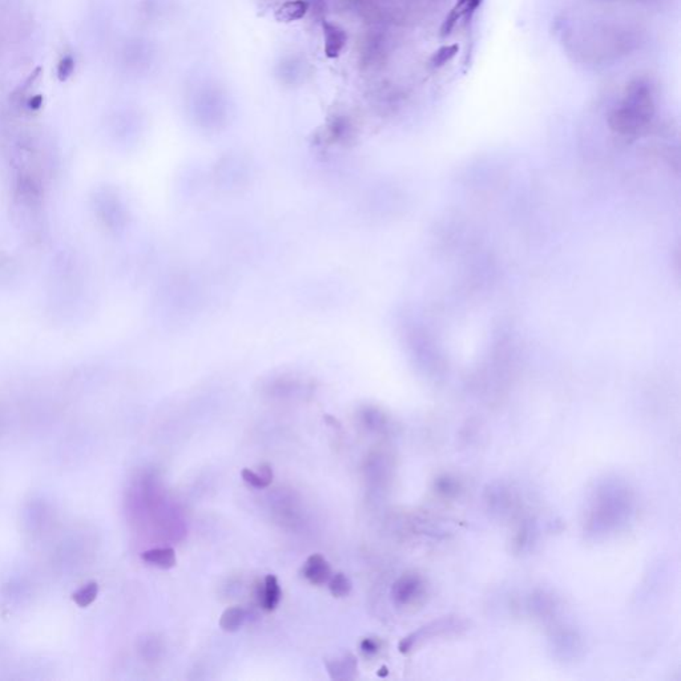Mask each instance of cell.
<instances>
[{
	"mask_svg": "<svg viewBox=\"0 0 681 681\" xmlns=\"http://www.w3.org/2000/svg\"><path fill=\"white\" fill-rule=\"evenodd\" d=\"M241 477L245 483L254 488H266L271 486L273 482L272 467L266 463H262L259 467V471L244 468L241 471Z\"/></svg>",
	"mask_w": 681,
	"mask_h": 681,
	"instance_id": "cell-14",
	"label": "cell"
},
{
	"mask_svg": "<svg viewBox=\"0 0 681 681\" xmlns=\"http://www.w3.org/2000/svg\"><path fill=\"white\" fill-rule=\"evenodd\" d=\"M466 622L458 617H443L439 620H435L430 624L425 625L420 628L418 631L413 632L411 635L406 636L401 643H399V652L402 653H409L414 651L415 648L422 646L425 641L432 640L439 636L455 634L462 629H465Z\"/></svg>",
	"mask_w": 681,
	"mask_h": 681,
	"instance_id": "cell-2",
	"label": "cell"
},
{
	"mask_svg": "<svg viewBox=\"0 0 681 681\" xmlns=\"http://www.w3.org/2000/svg\"><path fill=\"white\" fill-rule=\"evenodd\" d=\"M482 3H483V0H458V3H456L455 6H458V7L462 8L463 18L471 19V16H473L474 12L477 11L478 8L480 7Z\"/></svg>",
	"mask_w": 681,
	"mask_h": 681,
	"instance_id": "cell-20",
	"label": "cell"
},
{
	"mask_svg": "<svg viewBox=\"0 0 681 681\" xmlns=\"http://www.w3.org/2000/svg\"><path fill=\"white\" fill-rule=\"evenodd\" d=\"M458 52H459L458 45L442 46L432 54V59H430V66L432 69H441L443 66H446L449 61H451L458 55Z\"/></svg>",
	"mask_w": 681,
	"mask_h": 681,
	"instance_id": "cell-16",
	"label": "cell"
},
{
	"mask_svg": "<svg viewBox=\"0 0 681 681\" xmlns=\"http://www.w3.org/2000/svg\"><path fill=\"white\" fill-rule=\"evenodd\" d=\"M309 10V3L307 0H292L284 3L276 13L274 18L280 23H292L301 20Z\"/></svg>",
	"mask_w": 681,
	"mask_h": 681,
	"instance_id": "cell-11",
	"label": "cell"
},
{
	"mask_svg": "<svg viewBox=\"0 0 681 681\" xmlns=\"http://www.w3.org/2000/svg\"><path fill=\"white\" fill-rule=\"evenodd\" d=\"M281 598H283V591H281V587L278 584V580L274 575H268L263 579L262 586L260 584L257 587L259 605L261 607L263 611L272 612L278 607V604L281 602Z\"/></svg>",
	"mask_w": 681,
	"mask_h": 681,
	"instance_id": "cell-6",
	"label": "cell"
},
{
	"mask_svg": "<svg viewBox=\"0 0 681 681\" xmlns=\"http://www.w3.org/2000/svg\"><path fill=\"white\" fill-rule=\"evenodd\" d=\"M97 593H99V586H97V583L92 581L90 584H87V586H84L80 590L76 591L73 593L72 599L79 607L84 608V607H88L90 604L95 602Z\"/></svg>",
	"mask_w": 681,
	"mask_h": 681,
	"instance_id": "cell-17",
	"label": "cell"
},
{
	"mask_svg": "<svg viewBox=\"0 0 681 681\" xmlns=\"http://www.w3.org/2000/svg\"><path fill=\"white\" fill-rule=\"evenodd\" d=\"M73 71H75V60H73V57L67 55L59 61L57 78L60 81H67L71 78V75L73 73Z\"/></svg>",
	"mask_w": 681,
	"mask_h": 681,
	"instance_id": "cell-19",
	"label": "cell"
},
{
	"mask_svg": "<svg viewBox=\"0 0 681 681\" xmlns=\"http://www.w3.org/2000/svg\"><path fill=\"white\" fill-rule=\"evenodd\" d=\"M425 583L418 575H403L394 583L391 596L398 607H409L423 596Z\"/></svg>",
	"mask_w": 681,
	"mask_h": 681,
	"instance_id": "cell-3",
	"label": "cell"
},
{
	"mask_svg": "<svg viewBox=\"0 0 681 681\" xmlns=\"http://www.w3.org/2000/svg\"><path fill=\"white\" fill-rule=\"evenodd\" d=\"M461 18H463L462 8L458 7V6H454V8L449 12V15L446 16V19L443 22L442 27H441V36L444 37V36L451 34V31L454 30L455 25Z\"/></svg>",
	"mask_w": 681,
	"mask_h": 681,
	"instance_id": "cell-18",
	"label": "cell"
},
{
	"mask_svg": "<svg viewBox=\"0 0 681 681\" xmlns=\"http://www.w3.org/2000/svg\"><path fill=\"white\" fill-rule=\"evenodd\" d=\"M141 559L148 564L161 568V569L173 568L176 566V562H177L174 550L170 548V547L148 550V551L141 554Z\"/></svg>",
	"mask_w": 681,
	"mask_h": 681,
	"instance_id": "cell-12",
	"label": "cell"
},
{
	"mask_svg": "<svg viewBox=\"0 0 681 681\" xmlns=\"http://www.w3.org/2000/svg\"><path fill=\"white\" fill-rule=\"evenodd\" d=\"M360 647H361V651L364 652L365 655H375L379 651L381 646H379V641L377 639L366 637L361 641Z\"/></svg>",
	"mask_w": 681,
	"mask_h": 681,
	"instance_id": "cell-21",
	"label": "cell"
},
{
	"mask_svg": "<svg viewBox=\"0 0 681 681\" xmlns=\"http://www.w3.org/2000/svg\"><path fill=\"white\" fill-rule=\"evenodd\" d=\"M43 105V96L42 95H36V96H32L30 100H28V108L30 109H39L40 107Z\"/></svg>",
	"mask_w": 681,
	"mask_h": 681,
	"instance_id": "cell-22",
	"label": "cell"
},
{
	"mask_svg": "<svg viewBox=\"0 0 681 681\" xmlns=\"http://www.w3.org/2000/svg\"><path fill=\"white\" fill-rule=\"evenodd\" d=\"M635 500L624 483L608 479L593 490L586 510V533L600 538L615 534L631 521Z\"/></svg>",
	"mask_w": 681,
	"mask_h": 681,
	"instance_id": "cell-1",
	"label": "cell"
},
{
	"mask_svg": "<svg viewBox=\"0 0 681 681\" xmlns=\"http://www.w3.org/2000/svg\"><path fill=\"white\" fill-rule=\"evenodd\" d=\"M328 583H329L330 593L337 599L345 598L352 592V580L349 579V576H346L343 572L333 574Z\"/></svg>",
	"mask_w": 681,
	"mask_h": 681,
	"instance_id": "cell-15",
	"label": "cell"
},
{
	"mask_svg": "<svg viewBox=\"0 0 681 681\" xmlns=\"http://www.w3.org/2000/svg\"><path fill=\"white\" fill-rule=\"evenodd\" d=\"M486 502H487L488 509L504 514L510 509L512 504V495H511L509 488L504 487L503 485H492L486 491Z\"/></svg>",
	"mask_w": 681,
	"mask_h": 681,
	"instance_id": "cell-10",
	"label": "cell"
},
{
	"mask_svg": "<svg viewBox=\"0 0 681 681\" xmlns=\"http://www.w3.org/2000/svg\"><path fill=\"white\" fill-rule=\"evenodd\" d=\"M247 619H248V612L245 608L239 605L229 607L220 617V627L227 634H233L241 629V627L245 624Z\"/></svg>",
	"mask_w": 681,
	"mask_h": 681,
	"instance_id": "cell-13",
	"label": "cell"
},
{
	"mask_svg": "<svg viewBox=\"0 0 681 681\" xmlns=\"http://www.w3.org/2000/svg\"><path fill=\"white\" fill-rule=\"evenodd\" d=\"M322 31L325 39V55L329 59H337L346 46L348 35L337 24L322 22Z\"/></svg>",
	"mask_w": 681,
	"mask_h": 681,
	"instance_id": "cell-8",
	"label": "cell"
},
{
	"mask_svg": "<svg viewBox=\"0 0 681 681\" xmlns=\"http://www.w3.org/2000/svg\"><path fill=\"white\" fill-rule=\"evenodd\" d=\"M551 640L555 653L563 660L578 658L581 651V640L579 636L569 628H559Z\"/></svg>",
	"mask_w": 681,
	"mask_h": 681,
	"instance_id": "cell-4",
	"label": "cell"
},
{
	"mask_svg": "<svg viewBox=\"0 0 681 681\" xmlns=\"http://www.w3.org/2000/svg\"><path fill=\"white\" fill-rule=\"evenodd\" d=\"M325 665L333 680H352L357 676L358 664L352 653H343L331 660H325Z\"/></svg>",
	"mask_w": 681,
	"mask_h": 681,
	"instance_id": "cell-7",
	"label": "cell"
},
{
	"mask_svg": "<svg viewBox=\"0 0 681 681\" xmlns=\"http://www.w3.org/2000/svg\"><path fill=\"white\" fill-rule=\"evenodd\" d=\"M530 608L539 619L551 620L557 612V599L545 591H539L531 596Z\"/></svg>",
	"mask_w": 681,
	"mask_h": 681,
	"instance_id": "cell-9",
	"label": "cell"
},
{
	"mask_svg": "<svg viewBox=\"0 0 681 681\" xmlns=\"http://www.w3.org/2000/svg\"><path fill=\"white\" fill-rule=\"evenodd\" d=\"M301 574L309 583L314 586H324L329 581L333 571L329 562L325 557L319 554H314L307 557L304 567L301 569Z\"/></svg>",
	"mask_w": 681,
	"mask_h": 681,
	"instance_id": "cell-5",
	"label": "cell"
}]
</instances>
